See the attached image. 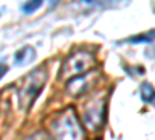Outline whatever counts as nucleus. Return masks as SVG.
Here are the masks:
<instances>
[{
	"label": "nucleus",
	"mask_w": 155,
	"mask_h": 140,
	"mask_svg": "<svg viewBox=\"0 0 155 140\" xmlns=\"http://www.w3.org/2000/svg\"><path fill=\"white\" fill-rule=\"evenodd\" d=\"M51 132L56 140H82L84 137V131L71 108L56 117L51 123Z\"/></svg>",
	"instance_id": "1"
},
{
	"label": "nucleus",
	"mask_w": 155,
	"mask_h": 140,
	"mask_svg": "<svg viewBox=\"0 0 155 140\" xmlns=\"http://www.w3.org/2000/svg\"><path fill=\"white\" fill-rule=\"evenodd\" d=\"M45 81H47V72L44 69H36L30 75H27V78H25L17 92L19 103L23 109H28L33 104L36 97L41 94Z\"/></svg>",
	"instance_id": "2"
},
{
	"label": "nucleus",
	"mask_w": 155,
	"mask_h": 140,
	"mask_svg": "<svg viewBox=\"0 0 155 140\" xmlns=\"http://www.w3.org/2000/svg\"><path fill=\"white\" fill-rule=\"evenodd\" d=\"M93 55L88 53V52H78L74 55H71L65 62L62 64V69H61V76L62 78H68L73 80L79 75H84L90 67L93 64Z\"/></svg>",
	"instance_id": "3"
},
{
	"label": "nucleus",
	"mask_w": 155,
	"mask_h": 140,
	"mask_svg": "<svg viewBox=\"0 0 155 140\" xmlns=\"http://www.w3.org/2000/svg\"><path fill=\"white\" fill-rule=\"evenodd\" d=\"M104 121V100L95 98L87 104L84 111V123L90 129H98Z\"/></svg>",
	"instance_id": "4"
},
{
	"label": "nucleus",
	"mask_w": 155,
	"mask_h": 140,
	"mask_svg": "<svg viewBox=\"0 0 155 140\" xmlns=\"http://www.w3.org/2000/svg\"><path fill=\"white\" fill-rule=\"evenodd\" d=\"M93 83H95V73L93 72L79 75L67 83V92H70L71 95H81V94L87 92Z\"/></svg>",
	"instance_id": "5"
},
{
	"label": "nucleus",
	"mask_w": 155,
	"mask_h": 140,
	"mask_svg": "<svg viewBox=\"0 0 155 140\" xmlns=\"http://www.w3.org/2000/svg\"><path fill=\"white\" fill-rule=\"evenodd\" d=\"M36 56V52H34V48L30 47V45H25L23 48H20L19 52L16 53L14 56V62L17 66H27L28 62H31Z\"/></svg>",
	"instance_id": "6"
},
{
	"label": "nucleus",
	"mask_w": 155,
	"mask_h": 140,
	"mask_svg": "<svg viewBox=\"0 0 155 140\" xmlns=\"http://www.w3.org/2000/svg\"><path fill=\"white\" fill-rule=\"evenodd\" d=\"M141 98H143L144 103H149V104L155 103V89L152 87L150 83L141 84Z\"/></svg>",
	"instance_id": "7"
},
{
	"label": "nucleus",
	"mask_w": 155,
	"mask_h": 140,
	"mask_svg": "<svg viewBox=\"0 0 155 140\" xmlns=\"http://www.w3.org/2000/svg\"><path fill=\"white\" fill-rule=\"evenodd\" d=\"M155 39V30H150V31H147V33H144V34H138V36H134V37H130V42H134V44H140V42H152Z\"/></svg>",
	"instance_id": "8"
},
{
	"label": "nucleus",
	"mask_w": 155,
	"mask_h": 140,
	"mask_svg": "<svg viewBox=\"0 0 155 140\" xmlns=\"http://www.w3.org/2000/svg\"><path fill=\"white\" fill-rule=\"evenodd\" d=\"M41 6H42L41 0H34V2H25V3L20 6V9H22L23 12H27V14H31V12H34L36 9H39Z\"/></svg>",
	"instance_id": "9"
},
{
	"label": "nucleus",
	"mask_w": 155,
	"mask_h": 140,
	"mask_svg": "<svg viewBox=\"0 0 155 140\" xmlns=\"http://www.w3.org/2000/svg\"><path fill=\"white\" fill-rule=\"evenodd\" d=\"M27 140H50V138H48V135H47L45 132H37V134L31 135V137L27 138Z\"/></svg>",
	"instance_id": "10"
}]
</instances>
